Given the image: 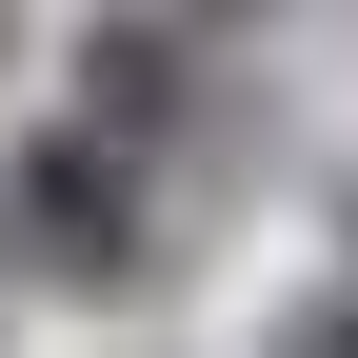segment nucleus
Wrapping results in <instances>:
<instances>
[{"label": "nucleus", "instance_id": "obj_6", "mask_svg": "<svg viewBox=\"0 0 358 358\" xmlns=\"http://www.w3.org/2000/svg\"><path fill=\"white\" fill-rule=\"evenodd\" d=\"M199 20H239V0H199Z\"/></svg>", "mask_w": 358, "mask_h": 358}, {"label": "nucleus", "instance_id": "obj_5", "mask_svg": "<svg viewBox=\"0 0 358 358\" xmlns=\"http://www.w3.org/2000/svg\"><path fill=\"white\" fill-rule=\"evenodd\" d=\"M338 259H358V199H338Z\"/></svg>", "mask_w": 358, "mask_h": 358}, {"label": "nucleus", "instance_id": "obj_3", "mask_svg": "<svg viewBox=\"0 0 358 358\" xmlns=\"http://www.w3.org/2000/svg\"><path fill=\"white\" fill-rule=\"evenodd\" d=\"M259 358H358V279H338V299H279V338H259Z\"/></svg>", "mask_w": 358, "mask_h": 358}, {"label": "nucleus", "instance_id": "obj_2", "mask_svg": "<svg viewBox=\"0 0 358 358\" xmlns=\"http://www.w3.org/2000/svg\"><path fill=\"white\" fill-rule=\"evenodd\" d=\"M80 120H100L120 159H159L179 120H199V20H159V0H120V20H80Z\"/></svg>", "mask_w": 358, "mask_h": 358}, {"label": "nucleus", "instance_id": "obj_4", "mask_svg": "<svg viewBox=\"0 0 358 358\" xmlns=\"http://www.w3.org/2000/svg\"><path fill=\"white\" fill-rule=\"evenodd\" d=\"M0 60H20V0H0Z\"/></svg>", "mask_w": 358, "mask_h": 358}, {"label": "nucleus", "instance_id": "obj_1", "mask_svg": "<svg viewBox=\"0 0 358 358\" xmlns=\"http://www.w3.org/2000/svg\"><path fill=\"white\" fill-rule=\"evenodd\" d=\"M0 279H40V299H140V279H159L140 159H120L100 120H40V140H0Z\"/></svg>", "mask_w": 358, "mask_h": 358}]
</instances>
